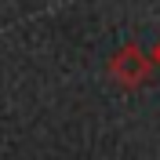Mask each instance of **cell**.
<instances>
[{
  "mask_svg": "<svg viewBox=\"0 0 160 160\" xmlns=\"http://www.w3.org/2000/svg\"><path fill=\"white\" fill-rule=\"evenodd\" d=\"M153 66H157V58H149L138 44H124V48L109 58V77H113L117 88L135 91V88H142V84L153 77Z\"/></svg>",
  "mask_w": 160,
  "mask_h": 160,
  "instance_id": "6da1fadb",
  "label": "cell"
},
{
  "mask_svg": "<svg viewBox=\"0 0 160 160\" xmlns=\"http://www.w3.org/2000/svg\"><path fill=\"white\" fill-rule=\"evenodd\" d=\"M153 58H157V66H160V44H157V51H153Z\"/></svg>",
  "mask_w": 160,
  "mask_h": 160,
  "instance_id": "7a4b0ae2",
  "label": "cell"
}]
</instances>
